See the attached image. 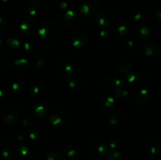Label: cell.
Segmentation results:
<instances>
[{
	"label": "cell",
	"mask_w": 161,
	"mask_h": 160,
	"mask_svg": "<svg viewBox=\"0 0 161 160\" xmlns=\"http://www.w3.org/2000/svg\"><path fill=\"white\" fill-rule=\"evenodd\" d=\"M135 33L139 39H145L149 37L151 33V29L144 24H139L135 27Z\"/></svg>",
	"instance_id": "cell-12"
},
{
	"label": "cell",
	"mask_w": 161,
	"mask_h": 160,
	"mask_svg": "<svg viewBox=\"0 0 161 160\" xmlns=\"http://www.w3.org/2000/svg\"><path fill=\"white\" fill-rule=\"evenodd\" d=\"M156 20L161 24V6L157 8V11H156Z\"/></svg>",
	"instance_id": "cell-33"
},
{
	"label": "cell",
	"mask_w": 161,
	"mask_h": 160,
	"mask_svg": "<svg viewBox=\"0 0 161 160\" xmlns=\"http://www.w3.org/2000/svg\"><path fill=\"white\" fill-rule=\"evenodd\" d=\"M44 160H63V157L61 152L58 151H51L46 154Z\"/></svg>",
	"instance_id": "cell-22"
},
{
	"label": "cell",
	"mask_w": 161,
	"mask_h": 160,
	"mask_svg": "<svg viewBox=\"0 0 161 160\" xmlns=\"http://www.w3.org/2000/svg\"><path fill=\"white\" fill-rule=\"evenodd\" d=\"M31 62L36 68H44L47 64V61L41 54H35L31 57Z\"/></svg>",
	"instance_id": "cell-17"
},
{
	"label": "cell",
	"mask_w": 161,
	"mask_h": 160,
	"mask_svg": "<svg viewBox=\"0 0 161 160\" xmlns=\"http://www.w3.org/2000/svg\"><path fill=\"white\" fill-rule=\"evenodd\" d=\"M19 117V111L15 108H10L4 113V121L8 124H14Z\"/></svg>",
	"instance_id": "cell-11"
},
{
	"label": "cell",
	"mask_w": 161,
	"mask_h": 160,
	"mask_svg": "<svg viewBox=\"0 0 161 160\" xmlns=\"http://www.w3.org/2000/svg\"><path fill=\"white\" fill-rule=\"evenodd\" d=\"M149 160H154V159H149Z\"/></svg>",
	"instance_id": "cell-39"
},
{
	"label": "cell",
	"mask_w": 161,
	"mask_h": 160,
	"mask_svg": "<svg viewBox=\"0 0 161 160\" xmlns=\"http://www.w3.org/2000/svg\"><path fill=\"white\" fill-rule=\"evenodd\" d=\"M41 130H39L37 127L32 129L31 131V133H30V136H31V137L32 138V139H35V140L39 139V136H42L41 135H39V132H41Z\"/></svg>",
	"instance_id": "cell-32"
},
{
	"label": "cell",
	"mask_w": 161,
	"mask_h": 160,
	"mask_svg": "<svg viewBox=\"0 0 161 160\" xmlns=\"http://www.w3.org/2000/svg\"><path fill=\"white\" fill-rule=\"evenodd\" d=\"M25 84L22 82L18 81L14 83V86H13V89H14L15 92H17V93H21L24 91V89H25Z\"/></svg>",
	"instance_id": "cell-31"
},
{
	"label": "cell",
	"mask_w": 161,
	"mask_h": 160,
	"mask_svg": "<svg viewBox=\"0 0 161 160\" xmlns=\"http://www.w3.org/2000/svg\"><path fill=\"white\" fill-rule=\"evenodd\" d=\"M86 42V35L82 32H78L74 35L73 45L76 48H81L83 45Z\"/></svg>",
	"instance_id": "cell-20"
},
{
	"label": "cell",
	"mask_w": 161,
	"mask_h": 160,
	"mask_svg": "<svg viewBox=\"0 0 161 160\" xmlns=\"http://www.w3.org/2000/svg\"><path fill=\"white\" fill-rule=\"evenodd\" d=\"M8 0H0V3H6Z\"/></svg>",
	"instance_id": "cell-36"
},
{
	"label": "cell",
	"mask_w": 161,
	"mask_h": 160,
	"mask_svg": "<svg viewBox=\"0 0 161 160\" xmlns=\"http://www.w3.org/2000/svg\"><path fill=\"white\" fill-rule=\"evenodd\" d=\"M58 72L61 78L64 81L70 80L73 75V69L65 61H61L58 66Z\"/></svg>",
	"instance_id": "cell-7"
},
{
	"label": "cell",
	"mask_w": 161,
	"mask_h": 160,
	"mask_svg": "<svg viewBox=\"0 0 161 160\" xmlns=\"http://www.w3.org/2000/svg\"><path fill=\"white\" fill-rule=\"evenodd\" d=\"M80 9L83 15L93 17L100 12L101 3L98 0H83L80 3Z\"/></svg>",
	"instance_id": "cell-1"
},
{
	"label": "cell",
	"mask_w": 161,
	"mask_h": 160,
	"mask_svg": "<svg viewBox=\"0 0 161 160\" xmlns=\"http://www.w3.org/2000/svg\"><path fill=\"white\" fill-rule=\"evenodd\" d=\"M36 29V23L32 19L28 18L23 21L20 25V31L23 35L28 37L31 36Z\"/></svg>",
	"instance_id": "cell-8"
},
{
	"label": "cell",
	"mask_w": 161,
	"mask_h": 160,
	"mask_svg": "<svg viewBox=\"0 0 161 160\" xmlns=\"http://www.w3.org/2000/svg\"><path fill=\"white\" fill-rule=\"evenodd\" d=\"M107 158L108 160H123L122 155L120 152H116V151L111 150L108 154H107Z\"/></svg>",
	"instance_id": "cell-27"
},
{
	"label": "cell",
	"mask_w": 161,
	"mask_h": 160,
	"mask_svg": "<svg viewBox=\"0 0 161 160\" xmlns=\"http://www.w3.org/2000/svg\"><path fill=\"white\" fill-rule=\"evenodd\" d=\"M97 20L101 26L108 28L113 27V25L114 24L115 16L111 11L104 10L99 14Z\"/></svg>",
	"instance_id": "cell-6"
},
{
	"label": "cell",
	"mask_w": 161,
	"mask_h": 160,
	"mask_svg": "<svg viewBox=\"0 0 161 160\" xmlns=\"http://www.w3.org/2000/svg\"><path fill=\"white\" fill-rule=\"evenodd\" d=\"M64 155L70 158H74L78 155L79 148L74 144H68L63 149Z\"/></svg>",
	"instance_id": "cell-18"
},
{
	"label": "cell",
	"mask_w": 161,
	"mask_h": 160,
	"mask_svg": "<svg viewBox=\"0 0 161 160\" xmlns=\"http://www.w3.org/2000/svg\"><path fill=\"white\" fill-rule=\"evenodd\" d=\"M151 98H152V93L148 89H142L137 96V100L140 104L148 103L149 101H150Z\"/></svg>",
	"instance_id": "cell-19"
},
{
	"label": "cell",
	"mask_w": 161,
	"mask_h": 160,
	"mask_svg": "<svg viewBox=\"0 0 161 160\" xmlns=\"http://www.w3.org/2000/svg\"><path fill=\"white\" fill-rule=\"evenodd\" d=\"M38 106H36V113L39 116L41 115H44L47 113V106L46 104H44L43 103L42 104H38Z\"/></svg>",
	"instance_id": "cell-30"
},
{
	"label": "cell",
	"mask_w": 161,
	"mask_h": 160,
	"mask_svg": "<svg viewBox=\"0 0 161 160\" xmlns=\"http://www.w3.org/2000/svg\"><path fill=\"white\" fill-rule=\"evenodd\" d=\"M125 83L132 89H138L144 85V78L138 73H127L125 75Z\"/></svg>",
	"instance_id": "cell-3"
},
{
	"label": "cell",
	"mask_w": 161,
	"mask_h": 160,
	"mask_svg": "<svg viewBox=\"0 0 161 160\" xmlns=\"http://www.w3.org/2000/svg\"><path fill=\"white\" fill-rule=\"evenodd\" d=\"M115 35L120 39H125L129 33V29L126 24L124 23H118L115 25L113 28Z\"/></svg>",
	"instance_id": "cell-14"
},
{
	"label": "cell",
	"mask_w": 161,
	"mask_h": 160,
	"mask_svg": "<svg viewBox=\"0 0 161 160\" xmlns=\"http://www.w3.org/2000/svg\"><path fill=\"white\" fill-rule=\"evenodd\" d=\"M108 118H109L110 123L112 125H117L120 122L121 119H122V115L119 112H112L111 115Z\"/></svg>",
	"instance_id": "cell-26"
},
{
	"label": "cell",
	"mask_w": 161,
	"mask_h": 160,
	"mask_svg": "<svg viewBox=\"0 0 161 160\" xmlns=\"http://www.w3.org/2000/svg\"><path fill=\"white\" fill-rule=\"evenodd\" d=\"M20 39L17 35H11L7 39V43L12 48H16V47L19 46L20 45Z\"/></svg>",
	"instance_id": "cell-25"
},
{
	"label": "cell",
	"mask_w": 161,
	"mask_h": 160,
	"mask_svg": "<svg viewBox=\"0 0 161 160\" xmlns=\"http://www.w3.org/2000/svg\"><path fill=\"white\" fill-rule=\"evenodd\" d=\"M91 151L94 155L102 157L107 154V145L100 138H94L90 144Z\"/></svg>",
	"instance_id": "cell-4"
},
{
	"label": "cell",
	"mask_w": 161,
	"mask_h": 160,
	"mask_svg": "<svg viewBox=\"0 0 161 160\" xmlns=\"http://www.w3.org/2000/svg\"><path fill=\"white\" fill-rule=\"evenodd\" d=\"M14 154L20 160H29L31 158V150L25 145H17L14 149Z\"/></svg>",
	"instance_id": "cell-9"
},
{
	"label": "cell",
	"mask_w": 161,
	"mask_h": 160,
	"mask_svg": "<svg viewBox=\"0 0 161 160\" xmlns=\"http://www.w3.org/2000/svg\"><path fill=\"white\" fill-rule=\"evenodd\" d=\"M94 160H100V159H94Z\"/></svg>",
	"instance_id": "cell-37"
},
{
	"label": "cell",
	"mask_w": 161,
	"mask_h": 160,
	"mask_svg": "<svg viewBox=\"0 0 161 160\" xmlns=\"http://www.w3.org/2000/svg\"><path fill=\"white\" fill-rule=\"evenodd\" d=\"M42 89V85L39 81H34L29 86V90L32 94H39Z\"/></svg>",
	"instance_id": "cell-24"
},
{
	"label": "cell",
	"mask_w": 161,
	"mask_h": 160,
	"mask_svg": "<svg viewBox=\"0 0 161 160\" xmlns=\"http://www.w3.org/2000/svg\"><path fill=\"white\" fill-rule=\"evenodd\" d=\"M67 121V115L63 111L55 112L50 116V122L55 125H64Z\"/></svg>",
	"instance_id": "cell-13"
},
{
	"label": "cell",
	"mask_w": 161,
	"mask_h": 160,
	"mask_svg": "<svg viewBox=\"0 0 161 160\" xmlns=\"http://www.w3.org/2000/svg\"><path fill=\"white\" fill-rule=\"evenodd\" d=\"M67 6H68V4L65 1L61 0V1H59L58 3V7L59 8V9H62V10L65 9L66 8H67Z\"/></svg>",
	"instance_id": "cell-34"
},
{
	"label": "cell",
	"mask_w": 161,
	"mask_h": 160,
	"mask_svg": "<svg viewBox=\"0 0 161 160\" xmlns=\"http://www.w3.org/2000/svg\"><path fill=\"white\" fill-rule=\"evenodd\" d=\"M3 100H4V93L2 90H0V100L3 101Z\"/></svg>",
	"instance_id": "cell-35"
},
{
	"label": "cell",
	"mask_w": 161,
	"mask_h": 160,
	"mask_svg": "<svg viewBox=\"0 0 161 160\" xmlns=\"http://www.w3.org/2000/svg\"><path fill=\"white\" fill-rule=\"evenodd\" d=\"M144 51L150 57H157L160 53V47L155 42H148L144 45Z\"/></svg>",
	"instance_id": "cell-10"
},
{
	"label": "cell",
	"mask_w": 161,
	"mask_h": 160,
	"mask_svg": "<svg viewBox=\"0 0 161 160\" xmlns=\"http://www.w3.org/2000/svg\"><path fill=\"white\" fill-rule=\"evenodd\" d=\"M101 107L105 111H110L114 107V100L108 95H104L101 98Z\"/></svg>",
	"instance_id": "cell-15"
},
{
	"label": "cell",
	"mask_w": 161,
	"mask_h": 160,
	"mask_svg": "<svg viewBox=\"0 0 161 160\" xmlns=\"http://www.w3.org/2000/svg\"><path fill=\"white\" fill-rule=\"evenodd\" d=\"M9 29V24L6 19L0 17V34L4 35Z\"/></svg>",
	"instance_id": "cell-29"
},
{
	"label": "cell",
	"mask_w": 161,
	"mask_h": 160,
	"mask_svg": "<svg viewBox=\"0 0 161 160\" xmlns=\"http://www.w3.org/2000/svg\"><path fill=\"white\" fill-rule=\"evenodd\" d=\"M160 36H161V31H160Z\"/></svg>",
	"instance_id": "cell-38"
},
{
	"label": "cell",
	"mask_w": 161,
	"mask_h": 160,
	"mask_svg": "<svg viewBox=\"0 0 161 160\" xmlns=\"http://www.w3.org/2000/svg\"><path fill=\"white\" fill-rule=\"evenodd\" d=\"M147 148L149 152L152 154H157L161 150V144L155 139H149L147 141Z\"/></svg>",
	"instance_id": "cell-16"
},
{
	"label": "cell",
	"mask_w": 161,
	"mask_h": 160,
	"mask_svg": "<svg viewBox=\"0 0 161 160\" xmlns=\"http://www.w3.org/2000/svg\"><path fill=\"white\" fill-rule=\"evenodd\" d=\"M39 41L36 40V39H31L30 41L27 42L25 46L26 48V50H30V51H33V50H36L39 47Z\"/></svg>",
	"instance_id": "cell-28"
},
{
	"label": "cell",
	"mask_w": 161,
	"mask_h": 160,
	"mask_svg": "<svg viewBox=\"0 0 161 160\" xmlns=\"http://www.w3.org/2000/svg\"><path fill=\"white\" fill-rule=\"evenodd\" d=\"M128 15L135 21H140L143 19V15L141 11L137 9H131L128 12Z\"/></svg>",
	"instance_id": "cell-23"
},
{
	"label": "cell",
	"mask_w": 161,
	"mask_h": 160,
	"mask_svg": "<svg viewBox=\"0 0 161 160\" xmlns=\"http://www.w3.org/2000/svg\"><path fill=\"white\" fill-rule=\"evenodd\" d=\"M60 31V27L58 24L53 21L47 22L42 26L39 34L41 37L48 40H52L58 35Z\"/></svg>",
	"instance_id": "cell-2"
},
{
	"label": "cell",
	"mask_w": 161,
	"mask_h": 160,
	"mask_svg": "<svg viewBox=\"0 0 161 160\" xmlns=\"http://www.w3.org/2000/svg\"><path fill=\"white\" fill-rule=\"evenodd\" d=\"M64 24L66 28L69 29L75 28L80 22V17L76 12L72 10H69L65 13L63 17Z\"/></svg>",
	"instance_id": "cell-5"
},
{
	"label": "cell",
	"mask_w": 161,
	"mask_h": 160,
	"mask_svg": "<svg viewBox=\"0 0 161 160\" xmlns=\"http://www.w3.org/2000/svg\"><path fill=\"white\" fill-rule=\"evenodd\" d=\"M42 9V4L38 1H34L30 4L28 7V12L31 16H36L40 13Z\"/></svg>",
	"instance_id": "cell-21"
}]
</instances>
